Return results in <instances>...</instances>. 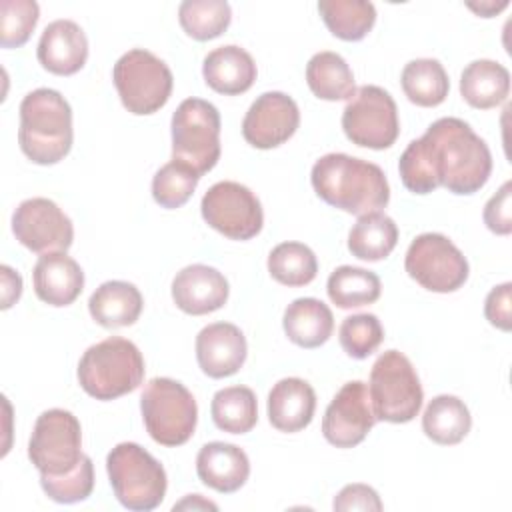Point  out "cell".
<instances>
[{"label":"cell","instance_id":"obj_30","mask_svg":"<svg viewBox=\"0 0 512 512\" xmlns=\"http://www.w3.org/2000/svg\"><path fill=\"white\" fill-rule=\"evenodd\" d=\"M406 98L422 108L442 104L450 90V80L444 66L434 58L410 60L400 76Z\"/></svg>","mask_w":512,"mask_h":512},{"label":"cell","instance_id":"obj_15","mask_svg":"<svg viewBox=\"0 0 512 512\" xmlns=\"http://www.w3.org/2000/svg\"><path fill=\"white\" fill-rule=\"evenodd\" d=\"M374 424L376 416L368 386L360 380H350L330 400L322 418V434L336 448H354Z\"/></svg>","mask_w":512,"mask_h":512},{"label":"cell","instance_id":"obj_4","mask_svg":"<svg viewBox=\"0 0 512 512\" xmlns=\"http://www.w3.org/2000/svg\"><path fill=\"white\" fill-rule=\"evenodd\" d=\"M144 358L126 338L110 336L92 344L78 362V382L96 400H116L134 392L144 380Z\"/></svg>","mask_w":512,"mask_h":512},{"label":"cell","instance_id":"obj_7","mask_svg":"<svg viewBox=\"0 0 512 512\" xmlns=\"http://www.w3.org/2000/svg\"><path fill=\"white\" fill-rule=\"evenodd\" d=\"M140 410L146 432L162 446H182L196 430V400L178 380L152 378L142 390Z\"/></svg>","mask_w":512,"mask_h":512},{"label":"cell","instance_id":"obj_11","mask_svg":"<svg viewBox=\"0 0 512 512\" xmlns=\"http://www.w3.org/2000/svg\"><path fill=\"white\" fill-rule=\"evenodd\" d=\"M404 268L422 288L438 294L462 288L470 272L468 260L460 248L438 232H424L410 242Z\"/></svg>","mask_w":512,"mask_h":512},{"label":"cell","instance_id":"obj_1","mask_svg":"<svg viewBox=\"0 0 512 512\" xmlns=\"http://www.w3.org/2000/svg\"><path fill=\"white\" fill-rule=\"evenodd\" d=\"M400 180L412 194L444 186L452 194H474L490 178L488 144L460 118H438L412 140L398 160Z\"/></svg>","mask_w":512,"mask_h":512},{"label":"cell","instance_id":"obj_2","mask_svg":"<svg viewBox=\"0 0 512 512\" xmlns=\"http://www.w3.org/2000/svg\"><path fill=\"white\" fill-rule=\"evenodd\" d=\"M310 182L326 204L356 216L386 208L390 200L384 170L374 162L342 152L318 158L312 166Z\"/></svg>","mask_w":512,"mask_h":512},{"label":"cell","instance_id":"obj_31","mask_svg":"<svg viewBox=\"0 0 512 512\" xmlns=\"http://www.w3.org/2000/svg\"><path fill=\"white\" fill-rule=\"evenodd\" d=\"M318 12L326 28L340 40H362L376 22V8L366 0H320Z\"/></svg>","mask_w":512,"mask_h":512},{"label":"cell","instance_id":"obj_18","mask_svg":"<svg viewBox=\"0 0 512 512\" xmlns=\"http://www.w3.org/2000/svg\"><path fill=\"white\" fill-rule=\"evenodd\" d=\"M228 280L224 274L206 264H190L172 280L174 304L192 316L220 310L228 300Z\"/></svg>","mask_w":512,"mask_h":512},{"label":"cell","instance_id":"obj_41","mask_svg":"<svg viewBox=\"0 0 512 512\" xmlns=\"http://www.w3.org/2000/svg\"><path fill=\"white\" fill-rule=\"evenodd\" d=\"M332 508L338 510V512H348V510H364V512H380L384 506H382V500L378 496V492L368 486V484H348L344 486L334 502H332Z\"/></svg>","mask_w":512,"mask_h":512},{"label":"cell","instance_id":"obj_19","mask_svg":"<svg viewBox=\"0 0 512 512\" xmlns=\"http://www.w3.org/2000/svg\"><path fill=\"white\" fill-rule=\"evenodd\" d=\"M36 56L48 72L72 76L82 70L88 60V38L74 20H54L44 28Z\"/></svg>","mask_w":512,"mask_h":512},{"label":"cell","instance_id":"obj_45","mask_svg":"<svg viewBox=\"0 0 512 512\" xmlns=\"http://www.w3.org/2000/svg\"><path fill=\"white\" fill-rule=\"evenodd\" d=\"M508 6L506 0H502L500 4H494V2H480V4H468L470 10H474L476 14H480L482 18H490L494 14H498L500 10H504Z\"/></svg>","mask_w":512,"mask_h":512},{"label":"cell","instance_id":"obj_27","mask_svg":"<svg viewBox=\"0 0 512 512\" xmlns=\"http://www.w3.org/2000/svg\"><path fill=\"white\" fill-rule=\"evenodd\" d=\"M472 426V416L468 406L452 394L434 396L424 414H422V430L424 434L442 446L458 444L466 438Z\"/></svg>","mask_w":512,"mask_h":512},{"label":"cell","instance_id":"obj_26","mask_svg":"<svg viewBox=\"0 0 512 512\" xmlns=\"http://www.w3.org/2000/svg\"><path fill=\"white\" fill-rule=\"evenodd\" d=\"M460 94L472 108H496L510 94V72L500 62L474 60L462 70Z\"/></svg>","mask_w":512,"mask_h":512},{"label":"cell","instance_id":"obj_24","mask_svg":"<svg viewBox=\"0 0 512 512\" xmlns=\"http://www.w3.org/2000/svg\"><path fill=\"white\" fill-rule=\"evenodd\" d=\"M144 308V298L140 290L124 280H108L100 284L90 300L88 310L94 322L104 328L132 326Z\"/></svg>","mask_w":512,"mask_h":512},{"label":"cell","instance_id":"obj_32","mask_svg":"<svg viewBox=\"0 0 512 512\" xmlns=\"http://www.w3.org/2000/svg\"><path fill=\"white\" fill-rule=\"evenodd\" d=\"M210 414L222 432L246 434L258 422L256 394L248 386H228L214 394Z\"/></svg>","mask_w":512,"mask_h":512},{"label":"cell","instance_id":"obj_16","mask_svg":"<svg viewBox=\"0 0 512 512\" xmlns=\"http://www.w3.org/2000/svg\"><path fill=\"white\" fill-rule=\"evenodd\" d=\"M300 124V110L294 98L284 92H264L248 108L242 120L244 140L260 150H270L294 136Z\"/></svg>","mask_w":512,"mask_h":512},{"label":"cell","instance_id":"obj_13","mask_svg":"<svg viewBox=\"0 0 512 512\" xmlns=\"http://www.w3.org/2000/svg\"><path fill=\"white\" fill-rule=\"evenodd\" d=\"M200 210L206 224L230 240H250L264 224L258 196L248 186L232 180L210 186L202 196Z\"/></svg>","mask_w":512,"mask_h":512},{"label":"cell","instance_id":"obj_29","mask_svg":"<svg viewBox=\"0 0 512 512\" xmlns=\"http://www.w3.org/2000/svg\"><path fill=\"white\" fill-rule=\"evenodd\" d=\"M396 242L398 226L388 214L380 210L358 216L348 234V250L352 256L366 262L384 260L396 248Z\"/></svg>","mask_w":512,"mask_h":512},{"label":"cell","instance_id":"obj_12","mask_svg":"<svg viewBox=\"0 0 512 512\" xmlns=\"http://www.w3.org/2000/svg\"><path fill=\"white\" fill-rule=\"evenodd\" d=\"M342 130L356 146L372 150L390 148L400 134L394 98L374 84L356 88L342 112Z\"/></svg>","mask_w":512,"mask_h":512},{"label":"cell","instance_id":"obj_22","mask_svg":"<svg viewBox=\"0 0 512 512\" xmlns=\"http://www.w3.org/2000/svg\"><path fill=\"white\" fill-rule=\"evenodd\" d=\"M268 420L280 432L304 430L316 410V392L302 378H282L268 394Z\"/></svg>","mask_w":512,"mask_h":512},{"label":"cell","instance_id":"obj_25","mask_svg":"<svg viewBox=\"0 0 512 512\" xmlns=\"http://www.w3.org/2000/svg\"><path fill=\"white\" fill-rule=\"evenodd\" d=\"M282 328L290 342L300 348H318L334 332L332 310L318 298H296L288 304Z\"/></svg>","mask_w":512,"mask_h":512},{"label":"cell","instance_id":"obj_14","mask_svg":"<svg viewBox=\"0 0 512 512\" xmlns=\"http://www.w3.org/2000/svg\"><path fill=\"white\" fill-rule=\"evenodd\" d=\"M16 240L36 254L66 252L74 242L72 220L48 198H28L12 214Z\"/></svg>","mask_w":512,"mask_h":512},{"label":"cell","instance_id":"obj_33","mask_svg":"<svg viewBox=\"0 0 512 512\" xmlns=\"http://www.w3.org/2000/svg\"><path fill=\"white\" fill-rule=\"evenodd\" d=\"M326 292L332 304H336L342 310H348L374 304L380 298L382 284L372 270L358 266H338L328 276Z\"/></svg>","mask_w":512,"mask_h":512},{"label":"cell","instance_id":"obj_17","mask_svg":"<svg viewBox=\"0 0 512 512\" xmlns=\"http://www.w3.org/2000/svg\"><path fill=\"white\" fill-rule=\"evenodd\" d=\"M248 344L242 330L230 322L204 326L196 336V360L200 370L210 378L236 374L246 362Z\"/></svg>","mask_w":512,"mask_h":512},{"label":"cell","instance_id":"obj_3","mask_svg":"<svg viewBox=\"0 0 512 512\" xmlns=\"http://www.w3.org/2000/svg\"><path fill=\"white\" fill-rule=\"evenodd\" d=\"M72 140V108L58 90L36 88L22 98L18 144L28 160L56 164L68 156Z\"/></svg>","mask_w":512,"mask_h":512},{"label":"cell","instance_id":"obj_35","mask_svg":"<svg viewBox=\"0 0 512 512\" xmlns=\"http://www.w3.org/2000/svg\"><path fill=\"white\" fill-rule=\"evenodd\" d=\"M178 20L190 38L206 42L230 26L232 10L226 0H184L178 6Z\"/></svg>","mask_w":512,"mask_h":512},{"label":"cell","instance_id":"obj_39","mask_svg":"<svg viewBox=\"0 0 512 512\" xmlns=\"http://www.w3.org/2000/svg\"><path fill=\"white\" fill-rule=\"evenodd\" d=\"M40 18L34 0H2L0 2V44L2 48H18L28 42Z\"/></svg>","mask_w":512,"mask_h":512},{"label":"cell","instance_id":"obj_36","mask_svg":"<svg viewBox=\"0 0 512 512\" xmlns=\"http://www.w3.org/2000/svg\"><path fill=\"white\" fill-rule=\"evenodd\" d=\"M200 174L180 160H170L152 178V196L162 208L184 206L198 186Z\"/></svg>","mask_w":512,"mask_h":512},{"label":"cell","instance_id":"obj_6","mask_svg":"<svg viewBox=\"0 0 512 512\" xmlns=\"http://www.w3.org/2000/svg\"><path fill=\"white\" fill-rule=\"evenodd\" d=\"M368 394L376 420L392 424L416 418L424 400L420 378L400 350H386L376 358L370 370Z\"/></svg>","mask_w":512,"mask_h":512},{"label":"cell","instance_id":"obj_10","mask_svg":"<svg viewBox=\"0 0 512 512\" xmlns=\"http://www.w3.org/2000/svg\"><path fill=\"white\" fill-rule=\"evenodd\" d=\"M28 458L44 476H62L84 458L78 418L64 408L44 410L28 442Z\"/></svg>","mask_w":512,"mask_h":512},{"label":"cell","instance_id":"obj_5","mask_svg":"<svg viewBox=\"0 0 512 512\" xmlns=\"http://www.w3.org/2000/svg\"><path fill=\"white\" fill-rule=\"evenodd\" d=\"M108 480L118 502L134 512L158 508L166 496L164 466L140 444L120 442L106 456Z\"/></svg>","mask_w":512,"mask_h":512},{"label":"cell","instance_id":"obj_38","mask_svg":"<svg viewBox=\"0 0 512 512\" xmlns=\"http://www.w3.org/2000/svg\"><path fill=\"white\" fill-rule=\"evenodd\" d=\"M40 486L50 500L60 504H74L86 500L94 490L92 458L84 454L80 464L62 476L40 474Z\"/></svg>","mask_w":512,"mask_h":512},{"label":"cell","instance_id":"obj_21","mask_svg":"<svg viewBox=\"0 0 512 512\" xmlns=\"http://www.w3.org/2000/svg\"><path fill=\"white\" fill-rule=\"evenodd\" d=\"M196 474L208 488L232 494L246 484L250 476V460L236 444L208 442L196 456Z\"/></svg>","mask_w":512,"mask_h":512},{"label":"cell","instance_id":"obj_8","mask_svg":"<svg viewBox=\"0 0 512 512\" xmlns=\"http://www.w3.org/2000/svg\"><path fill=\"white\" fill-rule=\"evenodd\" d=\"M112 80L122 106L136 116L158 112L168 102L174 86L168 64L144 48L122 54L112 68Z\"/></svg>","mask_w":512,"mask_h":512},{"label":"cell","instance_id":"obj_23","mask_svg":"<svg viewBox=\"0 0 512 512\" xmlns=\"http://www.w3.org/2000/svg\"><path fill=\"white\" fill-rule=\"evenodd\" d=\"M254 58L236 44L214 48L206 54L202 64L204 82L218 94L236 96L252 88L256 80Z\"/></svg>","mask_w":512,"mask_h":512},{"label":"cell","instance_id":"obj_42","mask_svg":"<svg viewBox=\"0 0 512 512\" xmlns=\"http://www.w3.org/2000/svg\"><path fill=\"white\" fill-rule=\"evenodd\" d=\"M510 294H512V284L504 282V284L492 288L484 302L486 320L504 332H508L512 328V304H510L512 298H510Z\"/></svg>","mask_w":512,"mask_h":512},{"label":"cell","instance_id":"obj_28","mask_svg":"<svg viewBox=\"0 0 512 512\" xmlns=\"http://www.w3.org/2000/svg\"><path fill=\"white\" fill-rule=\"evenodd\" d=\"M306 82L320 100H350L356 92L354 74L348 62L330 50L314 54L306 64Z\"/></svg>","mask_w":512,"mask_h":512},{"label":"cell","instance_id":"obj_9","mask_svg":"<svg viewBox=\"0 0 512 512\" xmlns=\"http://www.w3.org/2000/svg\"><path fill=\"white\" fill-rule=\"evenodd\" d=\"M172 160L188 164L200 176L220 160V112L202 98L180 102L170 122Z\"/></svg>","mask_w":512,"mask_h":512},{"label":"cell","instance_id":"obj_40","mask_svg":"<svg viewBox=\"0 0 512 512\" xmlns=\"http://www.w3.org/2000/svg\"><path fill=\"white\" fill-rule=\"evenodd\" d=\"M484 224L490 232L508 236L512 232V182L506 180L484 206Z\"/></svg>","mask_w":512,"mask_h":512},{"label":"cell","instance_id":"obj_37","mask_svg":"<svg viewBox=\"0 0 512 512\" xmlns=\"http://www.w3.org/2000/svg\"><path fill=\"white\" fill-rule=\"evenodd\" d=\"M342 350L356 360L368 358L384 340V328L374 314H352L342 320L338 330Z\"/></svg>","mask_w":512,"mask_h":512},{"label":"cell","instance_id":"obj_34","mask_svg":"<svg viewBox=\"0 0 512 512\" xmlns=\"http://www.w3.org/2000/svg\"><path fill=\"white\" fill-rule=\"evenodd\" d=\"M268 272L284 286H306L318 274V260L306 244L282 242L268 254Z\"/></svg>","mask_w":512,"mask_h":512},{"label":"cell","instance_id":"obj_43","mask_svg":"<svg viewBox=\"0 0 512 512\" xmlns=\"http://www.w3.org/2000/svg\"><path fill=\"white\" fill-rule=\"evenodd\" d=\"M2 272V310L10 308L22 294V278L10 266H0Z\"/></svg>","mask_w":512,"mask_h":512},{"label":"cell","instance_id":"obj_20","mask_svg":"<svg viewBox=\"0 0 512 512\" xmlns=\"http://www.w3.org/2000/svg\"><path fill=\"white\" fill-rule=\"evenodd\" d=\"M36 296L48 306H70L84 288V272L80 264L66 252H46L32 270Z\"/></svg>","mask_w":512,"mask_h":512},{"label":"cell","instance_id":"obj_44","mask_svg":"<svg viewBox=\"0 0 512 512\" xmlns=\"http://www.w3.org/2000/svg\"><path fill=\"white\" fill-rule=\"evenodd\" d=\"M218 510V506L210 500H204L200 494H188L182 502L174 504V510Z\"/></svg>","mask_w":512,"mask_h":512}]
</instances>
